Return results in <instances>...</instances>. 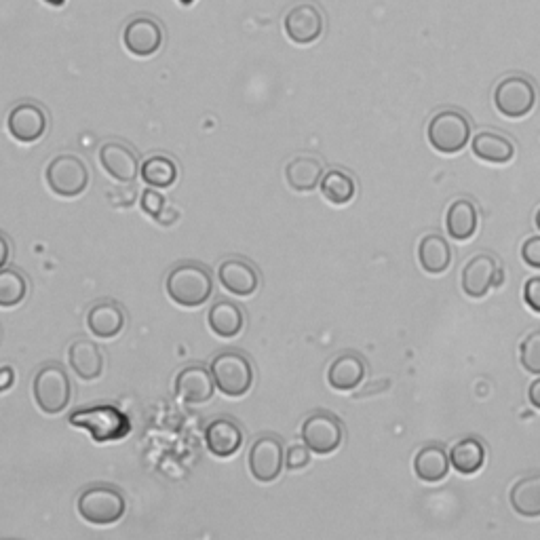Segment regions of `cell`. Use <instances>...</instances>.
<instances>
[{"mask_svg":"<svg viewBox=\"0 0 540 540\" xmlns=\"http://www.w3.org/2000/svg\"><path fill=\"white\" fill-rule=\"evenodd\" d=\"M528 399H530V403L534 405L536 410H540V378L534 380V382L530 384V389H528Z\"/></svg>","mask_w":540,"mask_h":540,"instance_id":"ab89813d","label":"cell"},{"mask_svg":"<svg viewBox=\"0 0 540 540\" xmlns=\"http://www.w3.org/2000/svg\"><path fill=\"white\" fill-rule=\"evenodd\" d=\"M243 439H245L243 429L228 416H218L205 427L207 450L211 452V456L222 460L235 456L243 446Z\"/></svg>","mask_w":540,"mask_h":540,"instance_id":"e0dca14e","label":"cell"},{"mask_svg":"<svg viewBox=\"0 0 540 540\" xmlns=\"http://www.w3.org/2000/svg\"><path fill=\"white\" fill-rule=\"evenodd\" d=\"M178 3H180V5H184V7H190L192 3H195V0H178Z\"/></svg>","mask_w":540,"mask_h":540,"instance_id":"b9f144b4","label":"cell"},{"mask_svg":"<svg viewBox=\"0 0 540 540\" xmlns=\"http://www.w3.org/2000/svg\"><path fill=\"white\" fill-rule=\"evenodd\" d=\"M68 363L72 372L85 382L98 380L104 370V355L100 346L89 338H76L68 349Z\"/></svg>","mask_w":540,"mask_h":540,"instance_id":"7402d4cb","label":"cell"},{"mask_svg":"<svg viewBox=\"0 0 540 540\" xmlns=\"http://www.w3.org/2000/svg\"><path fill=\"white\" fill-rule=\"evenodd\" d=\"M300 437L304 446L317 456H330L334 454L344 441V427L342 420L332 412H313L306 416L300 429Z\"/></svg>","mask_w":540,"mask_h":540,"instance_id":"9c48e42d","label":"cell"},{"mask_svg":"<svg viewBox=\"0 0 540 540\" xmlns=\"http://www.w3.org/2000/svg\"><path fill=\"white\" fill-rule=\"evenodd\" d=\"M522 258L530 268L540 270V237H530L522 245Z\"/></svg>","mask_w":540,"mask_h":540,"instance_id":"d590c367","label":"cell"},{"mask_svg":"<svg viewBox=\"0 0 540 540\" xmlns=\"http://www.w3.org/2000/svg\"><path fill=\"white\" fill-rule=\"evenodd\" d=\"M127 325V315L123 306L114 300L95 302L87 313V327L95 338L112 340L117 338Z\"/></svg>","mask_w":540,"mask_h":540,"instance_id":"d6986e66","label":"cell"},{"mask_svg":"<svg viewBox=\"0 0 540 540\" xmlns=\"http://www.w3.org/2000/svg\"><path fill=\"white\" fill-rule=\"evenodd\" d=\"M140 205H142L144 214H148L154 222H165L163 220V214H165V209H167V199L161 195V192L157 188L144 190V195L140 199Z\"/></svg>","mask_w":540,"mask_h":540,"instance_id":"836d02e7","label":"cell"},{"mask_svg":"<svg viewBox=\"0 0 540 540\" xmlns=\"http://www.w3.org/2000/svg\"><path fill=\"white\" fill-rule=\"evenodd\" d=\"M13 382H15V370L11 368V365H3V368H0V393H5L13 387Z\"/></svg>","mask_w":540,"mask_h":540,"instance_id":"74e56055","label":"cell"},{"mask_svg":"<svg viewBox=\"0 0 540 540\" xmlns=\"http://www.w3.org/2000/svg\"><path fill=\"white\" fill-rule=\"evenodd\" d=\"M503 281H505L503 266H500V262L490 254L473 256L465 264V268H462V277H460L462 292L475 300L486 298L490 294V289L500 287Z\"/></svg>","mask_w":540,"mask_h":540,"instance_id":"30bf717a","label":"cell"},{"mask_svg":"<svg viewBox=\"0 0 540 540\" xmlns=\"http://www.w3.org/2000/svg\"><path fill=\"white\" fill-rule=\"evenodd\" d=\"M319 188H321L323 199L330 201L332 205H349L355 199V192H357V184L353 176L351 173H346L344 169L325 171Z\"/></svg>","mask_w":540,"mask_h":540,"instance_id":"f546056e","label":"cell"},{"mask_svg":"<svg viewBox=\"0 0 540 540\" xmlns=\"http://www.w3.org/2000/svg\"><path fill=\"white\" fill-rule=\"evenodd\" d=\"M218 281L228 294L247 298L258 292L260 273L249 260L233 256V258H226L218 266Z\"/></svg>","mask_w":540,"mask_h":540,"instance_id":"2e32d148","label":"cell"},{"mask_svg":"<svg viewBox=\"0 0 540 540\" xmlns=\"http://www.w3.org/2000/svg\"><path fill=\"white\" fill-rule=\"evenodd\" d=\"M311 450H308L306 446H292L287 452H285V467L289 471H300L304 467H308V462H311Z\"/></svg>","mask_w":540,"mask_h":540,"instance_id":"e575fe53","label":"cell"},{"mask_svg":"<svg viewBox=\"0 0 540 540\" xmlns=\"http://www.w3.org/2000/svg\"><path fill=\"white\" fill-rule=\"evenodd\" d=\"M538 91L526 74H509L494 87V106L507 119H524L534 110Z\"/></svg>","mask_w":540,"mask_h":540,"instance_id":"52a82bcc","label":"cell"},{"mask_svg":"<svg viewBox=\"0 0 540 540\" xmlns=\"http://www.w3.org/2000/svg\"><path fill=\"white\" fill-rule=\"evenodd\" d=\"M418 262L429 275L446 273L452 264V249L441 235H427L418 243Z\"/></svg>","mask_w":540,"mask_h":540,"instance_id":"484cf974","label":"cell"},{"mask_svg":"<svg viewBox=\"0 0 540 540\" xmlns=\"http://www.w3.org/2000/svg\"><path fill=\"white\" fill-rule=\"evenodd\" d=\"M414 471L418 479L427 481V484H437V481L446 479L450 471V454H446V450L437 443L424 446L414 458Z\"/></svg>","mask_w":540,"mask_h":540,"instance_id":"4316f807","label":"cell"},{"mask_svg":"<svg viewBox=\"0 0 540 540\" xmlns=\"http://www.w3.org/2000/svg\"><path fill=\"white\" fill-rule=\"evenodd\" d=\"M140 176L146 186L165 190L178 182V165L165 154H154L140 165Z\"/></svg>","mask_w":540,"mask_h":540,"instance_id":"4dcf8cb0","label":"cell"},{"mask_svg":"<svg viewBox=\"0 0 540 540\" xmlns=\"http://www.w3.org/2000/svg\"><path fill=\"white\" fill-rule=\"evenodd\" d=\"M68 424L74 429H83L95 443L121 441L131 433V418L119 410L117 405L98 403L89 408L74 410L68 416Z\"/></svg>","mask_w":540,"mask_h":540,"instance_id":"7a4b0ae2","label":"cell"},{"mask_svg":"<svg viewBox=\"0 0 540 540\" xmlns=\"http://www.w3.org/2000/svg\"><path fill=\"white\" fill-rule=\"evenodd\" d=\"M100 165L112 180L131 184L140 176V161L133 148L123 142H106L100 148Z\"/></svg>","mask_w":540,"mask_h":540,"instance_id":"ac0fdd59","label":"cell"},{"mask_svg":"<svg viewBox=\"0 0 540 540\" xmlns=\"http://www.w3.org/2000/svg\"><path fill=\"white\" fill-rule=\"evenodd\" d=\"M323 163L311 154H300L292 159L285 167L287 186L296 192H311L321 184L323 178Z\"/></svg>","mask_w":540,"mask_h":540,"instance_id":"cb8c5ba5","label":"cell"},{"mask_svg":"<svg viewBox=\"0 0 540 540\" xmlns=\"http://www.w3.org/2000/svg\"><path fill=\"white\" fill-rule=\"evenodd\" d=\"M45 3L51 5V7H64L66 0H45Z\"/></svg>","mask_w":540,"mask_h":540,"instance_id":"60d3db41","label":"cell"},{"mask_svg":"<svg viewBox=\"0 0 540 540\" xmlns=\"http://www.w3.org/2000/svg\"><path fill=\"white\" fill-rule=\"evenodd\" d=\"M173 387H176V395L190 405H203L214 399L218 391L214 374L201 363H192L180 370Z\"/></svg>","mask_w":540,"mask_h":540,"instance_id":"9a60e30c","label":"cell"},{"mask_svg":"<svg viewBox=\"0 0 540 540\" xmlns=\"http://www.w3.org/2000/svg\"><path fill=\"white\" fill-rule=\"evenodd\" d=\"M534 222H536V228L540 230V209L536 211V218H534Z\"/></svg>","mask_w":540,"mask_h":540,"instance_id":"7bdbcfd3","label":"cell"},{"mask_svg":"<svg viewBox=\"0 0 540 540\" xmlns=\"http://www.w3.org/2000/svg\"><path fill=\"white\" fill-rule=\"evenodd\" d=\"M76 511L93 526L119 524L127 513V500L119 488L110 484L87 486L76 500Z\"/></svg>","mask_w":540,"mask_h":540,"instance_id":"3957f363","label":"cell"},{"mask_svg":"<svg viewBox=\"0 0 540 540\" xmlns=\"http://www.w3.org/2000/svg\"><path fill=\"white\" fill-rule=\"evenodd\" d=\"M249 473L260 484H273L285 465L283 441L277 435H260L249 450Z\"/></svg>","mask_w":540,"mask_h":540,"instance_id":"7c38bea8","label":"cell"},{"mask_svg":"<svg viewBox=\"0 0 540 540\" xmlns=\"http://www.w3.org/2000/svg\"><path fill=\"white\" fill-rule=\"evenodd\" d=\"M524 300L534 313L540 315V277H532L524 285Z\"/></svg>","mask_w":540,"mask_h":540,"instance_id":"8d00e7d4","label":"cell"},{"mask_svg":"<svg viewBox=\"0 0 540 540\" xmlns=\"http://www.w3.org/2000/svg\"><path fill=\"white\" fill-rule=\"evenodd\" d=\"M216 387L226 397H245L254 384V365L241 351H222L209 365Z\"/></svg>","mask_w":540,"mask_h":540,"instance_id":"5b68a950","label":"cell"},{"mask_svg":"<svg viewBox=\"0 0 540 540\" xmlns=\"http://www.w3.org/2000/svg\"><path fill=\"white\" fill-rule=\"evenodd\" d=\"M285 36L294 45H313L323 36L325 30V15L315 3H298L289 9L283 17Z\"/></svg>","mask_w":540,"mask_h":540,"instance_id":"8fae6325","label":"cell"},{"mask_svg":"<svg viewBox=\"0 0 540 540\" xmlns=\"http://www.w3.org/2000/svg\"><path fill=\"white\" fill-rule=\"evenodd\" d=\"M509 500L522 517H540V473L519 479L509 492Z\"/></svg>","mask_w":540,"mask_h":540,"instance_id":"f1b7e54d","label":"cell"},{"mask_svg":"<svg viewBox=\"0 0 540 540\" xmlns=\"http://www.w3.org/2000/svg\"><path fill=\"white\" fill-rule=\"evenodd\" d=\"M473 154L477 159L492 165H507L515 157V144L503 131L484 129L473 135L471 142Z\"/></svg>","mask_w":540,"mask_h":540,"instance_id":"44dd1931","label":"cell"},{"mask_svg":"<svg viewBox=\"0 0 540 540\" xmlns=\"http://www.w3.org/2000/svg\"><path fill=\"white\" fill-rule=\"evenodd\" d=\"M207 325L222 340H233L245 330L243 308L230 300H218L207 313Z\"/></svg>","mask_w":540,"mask_h":540,"instance_id":"603a6c76","label":"cell"},{"mask_svg":"<svg viewBox=\"0 0 540 540\" xmlns=\"http://www.w3.org/2000/svg\"><path fill=\"white\" fill-rule=\"evenodd\" d=\"M479 226V211L471 199H456L446 216L448 235L456 241H469Z\"/></svg>","mask_w":540,"mask_h":540,"instance_id":"d4e9b609","label":"cell"},{"mask_svg":"<svg viewBox=\"0 0 540 540\" xmlns=\"http://www.w3.org/2000/svg\"><path fill=\"white\" fill-rule=\"evenodd\" d=\"M473 125L465 112L458 108H443L433 114L427 127L429 144L441 154H458L471 142Z\"/></svg>","mask_w":540,"mask_h":540,"instance_id":"277c9868","label":"cell"},{"mask_svg":"<svg viewBox=\"0 0 540 540\" xmlns=\"http://www.w3.org/2000/svg\"><path fill=\"white\" fill-rule=\"evenodd\" d=\"M9 258H11V243L3 233H0V268L7 266Z\"/></svg>","mask_w":540,"mask_h":540,"instance_id":"f35d334b","label":"cell"},{"mask_svg":"<svg viewBox=\"0 0 540 540\" xmlns=\"http://www.w3.org/2000/svg\"><path fill=\"white\" fill-rule=\"evenodd\" d=\"M519 363L530 374L540 376V330L530 332L519 346Z\"/></svg>","mask_w":540,"mask_h":540,"instance_id":"d6a6232c","label":"cell"},{"mask_svg":"<svg viewBox=\"0 0 540 540\" xmlns=\"http://www.w3.org/2000/svg\"><path fill=\"white\" fill-rule=\"evenodd\" d=\"M47 186L53 195L62 199H74L83 195L89 186V169L76 154H60L45 171Z\"/></svg>","mask_w":540,"mask_h":540,"instance_id":"ba28073f","label":"cell"},{"mask_svg":"<svg viewBox=\"0 0 540 540\" xmlns=\"http://www.w3.org/2000/svg\"><path fill=\"white\" fill-rule=\"evenodd\" d=\"M32 395L38 410L47 416H55L68 408L72 399V384L60 363H47L36 372Z\"/></svg>","mask_w":540,"mask_h":540,"instance_id":"8992f818","label":"cell"},{"mask_svg":"<svg viewBox=\"0 0 540 540\" xmlns=\"http://www.w3.org/2000/svg\"><path fill=\"white\" fill-rule=\"evenodd\" d=\"M30 283L17 268H0V308H15L28 298Z\"/></svg>","mask_w":540,"mask_h":540,"instance_id":"1f68e13d","label":"cell"},{"mask_svg":"<svg viewBox=\"0 0 540 540\" xmlns=\"http://www.w3.org/2000/svg\"><path fill=\"white\" fill-rule=\"evenodd\" d=\"M365 374H368V363L359 353H342L327 368V384L334 391H355Z\"/></svg>","mask_w":540,"mask_h":540,"instance_id":"ffe728a7","label":"cell"},{"mask_svg":"<svg viewBox=\"0 0 540 540\" xmlns=\"http://www.w3.org/2000/svg\"><path fill=\"white\" fill-rule=\"evenodd\" d=\"M165 43V32L152 17H133L123 28V45L135 57H152L161 51Z\"/></svg>","mask_w":540,"mask_h":540,"instance_id":"5bb4252c","label":"cell"},{"mask_svg":"<svg viewBox=\"0 0 540 540\" xmlns=\"http://www.w3.org/2000/svg\"><path fill=\"white\" fill-rule=\"evenodd\" d=\"M7 129L13 140L22 144H34L41 138H45V133L49 129V114L45 108L32 102L17 104L9 112Z\"/></svg>","mask_w":540,"mask_h":540,"instance_id":"4fadbf2b","label":"cell"},{"mask_svg":"<svg viewBox=\"0 0 540 540\" xmlns=\"http://www.w3.org/2000/svg\"><path fill=\"white\" fill-rule=\"evenodd\" d=\"M165 292L171 302L182 308H199L214 294V277L211 270L199 262H182L169 270Z\"/></svg>","mask_w":540,"mask_h":540,"instance_id":"6da1fadb","label":"cell"},{"mask_svg":"<svg viewBox=\"0 0 540 540\" xmlns=\"http://www.w3.org/2000/svg\"><path fill=\"white\" fill-rule=\"evenodd\" d=\"M486 462V448L477 437H465L450 450V465L460 475H475Z\"/></svg>","mask_w":540,"mask_h":540,"instance_id":"83f0119b","label":"cell"}]
</instances>
